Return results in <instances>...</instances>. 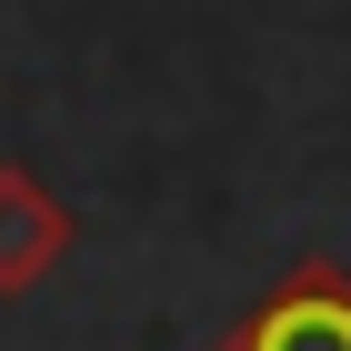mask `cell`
Here are the masks:
<instances>
[{
    "instance_id": "cell-2",
    "label": "cell",
    "mask_w": 351,
    "mask_h": 351,
    "mask_svg": "<svg viewBox=\"0 0 351 351\" xmlns=\"http://www.w3.org/2000/svg\"><path fill=\"white\" fill-rule=\"evenodd\" d=\"M221 351H351V281L322 271V261L291 271V281H281Z\"/></svg>"
},
{
    "instance_id": "cell-1",
    "label": "cell",
    "mask_w": 351,
    "mask_h": 351,
    "mask_svg": "<svg viewBox=\"0 0 351 351\" xmlns=\"http://www.w3.org/2000/svg\"><path fill=\"white\" fill-rule=\"evenodd\" d=\"M71 241H81V221L60 211V191L30 181L21 161H0V301L40 291V281L71 261Z\"/></svg>"
}]
</instances>
